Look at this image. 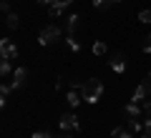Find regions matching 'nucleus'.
<instances>
[{"instance_id": "obj_19", "label": "nucleus", "mask_w": 151, "mask_h": 138, "mask_svg": "<svg viewBox=\"0 0 151 138\" xmlns=\"http://www.w3.org/2000/svg\"><path fill=\"white\" fill-rule=\"evenodd\" d=\"M141 138H151V118H146L144 131H141Z\"/></svg>"}, {"instance_id": "obj_15", "label": "nucleus", "mask_w": 151, "mask_h": 138, "mask_svg": "<svg viewBox=\"0 0 151 138\" xmlns=\"http://www.w3.org/2000/svg\"><path fill=\"white\" fill-rule=\"evenodd\" d=\"M0 75H3V78L10 75V60L8 58H3V63H0Z\"/></svg>"}, {"instance_id": "obj_14", "label": "nucleus", "mask_w": 151, "mask_h": 138, "mask_svg": "<svg viewBox=\"0 0 151 138\" xmlns=\"http://www.w3.org/2000/svg\"><path fill=\"white\" fill-rule=\"evenodd\" d=\"M48 15L55 20V18H60V15H63V8H60V5H48Z\"/></svg>"}, {"instance_id": "obj_12", "label": "nucleus", "mask_w": 151, "mask_h": 138, "mask_svg": "<svg viewBox=\"0 0 151 138\" xmlns=\"http://www.w3.org/2000/svg\"><path fill=\"white\" fill-rule=\"evenodd\" d=\"M139 113H144V111H141L136 103H129V106H126V116L129 118H139Z\"/></svg>"}, {"instance_id": "obj_9", "label": "nucleus", "mask_w": 151, "mask_h": 138, "mask_svg": "<svg viewBox=\"0 0 151 138\" xmlns=\"http://www.w3.org/2000/svg\"><path fill=\"white\" fill-rule=\"evenodd\" d=\"M113 3H121V0H93V8L96 10H108Z\"/></svg>"}, {"instance_id": "obj_13", "label": "nucleus", "mask_w": 151, "mask_h": 138, "mask_svg": "<svg viewBox=\"0 0 151 138\" xmlns=\"http://www.w3.org/2000/svg\"><path fill=\"white\" fill-rule=\"evenodd\" d=\"M65 43H68V48L73 50V53H78V50H81V43L76 40V35H68V38H65Z\"/></svg>"}, {"instance_id": "obj_11", "label": "nucleus", "mask_w": 151, "mask_h": 138, "mask_svg": "<svg viewBox=\"0 0 151 138\" xmlns=\"http://www.w3.org/2000/svg\"><path fill=\"white\" fill-rule=\"evenodd\" d=\"M106 53H108V48H106V43H103V40L93 43V55H106Z\"/></svg>"}, {"instance_id": "obj_3", "label": "nucleus", "mask_w": 151, "mask_h": 138, "mask_svg": "<svg viewBox=\"0 0 151 138\" xmlns=\"http://www.w3.org/2000/svg\"><path fill=\"white\" fill-rule=\"evenodd\" d=\"M58 126L63 128V131H78L81 123H78V116H76V113H63L60 121H58Z\"/></svg>"}, {"instance_id": "obj_22", "label": "nucleus", "mask_w": 151, "mask_h": 138, "mask_svg": "<svg viewBox=\"0 0 151 138\" xmlns=\"http://www.w3.org/2000/svg\"><path fill=\"white\" fill-rule=\"evenodd\" d=\"M141 111H144V116H146V118H151V101H144Z\"/></svg>"}, {"instance_id": "obj_7", "label": "nucleus", "mask_w": 151, "mask_h": 138, "mask_svg": "<svg viewBox=\"0 0 151 138\" xmlns=\"http://www.w3.org/2000/svg\"><path fill=\"white\" fill-rule=\"evenodd\" d=\"M28 80V68H15V73H13V85L15 88H23Z\"/></svg>"}, {"instance_id": "obj_8", "label": "nucleus", "mask_w": 151, "mask_h": 138, "mask_svg": "<svg viewBox=\"0 0 151 138\" xmlns=\"http://www.w3.org/2000/svg\"><path fill=\"white\" fill-rule=\"evenodd\" d=\"M78 23H81V18H78V15H70L68 23H65V33H68V35H73L76 28H78Z\"/></svg>"}, {"instance_id": "obj_25", "label": "nucleus", "mask_w": 151, "mask_h": 138, "mask_svg": "<svg viewBox=\"0 0 151 138\" xmlns=\"http://www.w3.org/2000/svg\"><path fill=\"white\" fill-rule=\"evenodd\" d=\"M33 138H53V136H50V133H43V131H40V133H33Z\"/></svg>"}, {"instance_id": "obj_6", "label": "nucleus", "mask_w": 151, "mask_h": 138, "mask_svg": "<svg viewBox=\"0 0 151 138\" xmlns=\"http://www.w3.org/2000/svg\"><path fill=\"white\" fill-rule=\"evenodd\" d=\"M108 65H111V70H116V73H124V70H126V58H124V53H116V55H111Z\"/></svg>"}, {"instance_id": "obj_18", "label": "nucleus", "mask_w": 151, "mask_h": 138, "mask_svg": "<svg viewBox=\"0 0 151 138\" xmlns=\"http://www.w3.org/2000/svg\"><path fill=\"white\" fill-rule=\"evenodd\" d=\"M129 131H136V133H141V131H144V126H141V123L136 121V118H131V121H129Z\"/></svg>"}, {"instance_id": "obj_16", "label": "nucleus", "mask_w": 151, "mask_h": 138, "mask_svg": "<svg viewBox=\"0 0 151 138\" xmlns=\"http://www.w3.org/2000/svg\"><path fill=\"white\" fill-rule=\"evenodd\" d=\"M111 138H131V133L124 131V128H113V131H111Z\"/></svg>"}, {"instance_id": "obj_21", "label": "nucleus", "mask_w": 151, "mask_h": 138, "mask_svg": "<svg viewBox=\"0 0 151 138\" xmlns=\"http://www.w3.org/2000/svg\"><path fill=\"white\" fill-rule=\"evenodd\" d=\"M139 20H141V23H151V10H149V8L139 13Z\"/></svg>"}, {"instance_id": "obj_23", "label": "nucleus", "mask_w": 151, "mask_h": 138, "mask_svg": "<svg viewBox=\"0 0 151 138\" xmlns=\"http://www.w3.org/2000/svg\"><path fill=\"white\" fill-rule=\"evenodd\" d=\"M73 0H53V5H60V8H65V5H70Z\"/></svg>"}, {"instance_id": "obj_24", "label": "nucleus", "mask_w": 151, "mask_h": 138, "mask_svg": "<svg viewBox=\"0 0 151 138\" xmlns=\"http://www.w3.org/2000/svg\"><path fill=\"white\" fill-rule=\"evenodd\" d=\"M0 8H3V13H10V3H8V0H3V3H0Z\"/></svg>"}, {"instance_id": "obj_2", "label": "nucleus", "mask_w": 151, "mask_h": 138, "mask_svg": "<svg viewBox=\"0 0 151 138\" xmlns=\"http://www.w3.org/2000/svg\"><path fill=\"white\" fill-rule=\"evenodd\" d=\"M60 38V28L58 25H45L43 30L38 33V43L40 45H50V43H55Z\"/></svg>"}, {"instance_id": "obj_17", "label": "nucleus", "mask_w": 151, "mask_h": 138, "mask_svg": "<svg viewBox=\"0 0 151 138\" xmlns=\"http://www.w3.org/2000/svg\"><path fill=\"white\" fill-rule=\"evenodd\" d=\"M18 23H20V20H18V15H15V13H8L5 25H8V28H18Z\"/></svg>"}, {"instance_id": "obj_27", "label": "nucleus", "mask_w": 151, "mask_h": 138, "mask_svg": "<svg viewBox=\"0 0 151 138\" xmlns=\"http://www.w3.org/2000/svg\"><path fill=\"white\" fill-rule=\"evenodd\" d=\"M40 5H53V0H38Z\"/></svg>"}, {"instance_id": "obj_4", "label": "nucleus", "mask_w": 151, "mask_h": 138, "mask_svg": "<svg viewBox=\"0 0 151 138\" xmlns=\"http://www.w3.org/2000/svg\"><path fill=\"white\" fill-rule=\"evenodd\" d=\"M0 55L8 58V60H13L18 55V45L10 40V38H3V40H0Z\"/></svg>"}, {"instance_id": "obj_28", "label": "nucleus", "mask_w": 151, "mask_h": 138, "mask_svg": "<svg viewBox=\"0 0 151 138\" xmlns=\"http://www.w3.org/2000/svg\"><path fill=\"white\" fill-rule=\"evenodd\" d=\"M55 138H70V136H68V133H63V136H55Z\"/></svg>"}, {"instance_id": "obj_5", "label": "nucleus", "mask_w": 151, "mask_h": 138, "mask_svg": "<svg viewBox=\"0 0 151 138\" xmlns=\"http://www.w3.org/2000/svg\"><path fill=\"white\" fill-rule=\"evenodd\" d=\"M65 101H68L70 108H78V106L83 103V93H81V88H70V90H68V96H65Z\"/></svg>"}, {"instance_id": "obj_1", "label": "nucleus", "mask_w": 151, "mask_h": 138, "mask_svg": "<svg viewBox=\"0 0 151 138\" xmlns=\"http://www.w3.org/2000/svg\"><path fill=\"white\" fill-rule=\"evenodd\" d=\"M81 93H83V101H86V103H98L101 96H103V83L98 78H91V80L83 83Z\"/></svg>"}, {"instance_id": "obj_26", "label": "nucleus", "mask_w": 151, "mask_h": 138, "mask_svg": "<svg viewBox=\"0 0 151 138\" xmlns=\"http://www.w3.org/2000/svg\"><path fill=\"white\" fill-rule=\"evenodd\" d=\"M144 85H146V90H149V96H151V75H146V80H144Z\"/></svg>"}, {"instance_id": "obj_10", "label": "nucleus", "mask_w": 151, "mask_h": 138, "mask_svg": "<svg viewBox=\"0 0 151 138\" xmlns=\"http://www.w3.org/2000/svg\"><path fill=\"white\" fill-rule=\"evenodd\" d=\"M144 98H149V90L141 83V85H136V90H134V101H144Z\"/></svg>"}, {"instance_id": "obj_20", "label": "nucleus", "mask_w": 151, "mask_h": 138, "mask_svg": "<svg viewBox=\"0 0 151 138\" xmlns=\"http://www.w3.org/2000/svg\"><path fill=\"white\" fill-rule=\"evenodd\" d=\"M141 50H144V53H151V33L144 38V43H141Z\"/></svg>"}]
</instances>
